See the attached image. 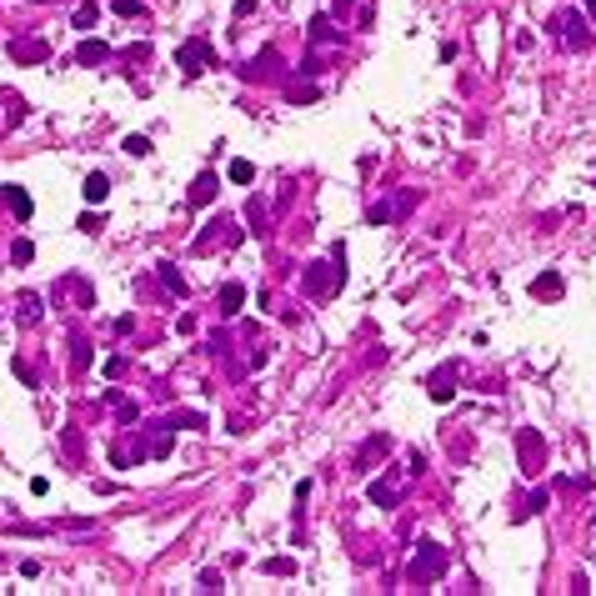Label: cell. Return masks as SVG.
Wrapping results in <instances>:
<instances>
[{
    "instance_id": "1",
    "label": "cell",
    "mask_w": 596,
    "mask_h": 596,
    "mask_svg": "<svg viewBox=\"0 0 596 596\" xmlns=\"http://www.w3.org/2000/svg\"><path fill=\"white\" fill-rule=\"evenodd\" d=\"M446 571V547H441V541H416V556H411V586H431V581H436Z\"/></svg>"
},
{
    "instance_id": "2",
    "label": "cell",
    "mask_w": 596,
    "mask_h": 596,
    "mask_svg": "<svg viewBox=\"0 0 596 596\" xmlns=\"http://www.w3.org/2000/svg\"><path fill=\"white\" fill-rule=\"evenodd\" d=\"M516 466H521V476H541L547 471V436H541L536 426H516Z\"/></svg>"
},
{
    "instance_id": "3",
    "label": "cell",
    "mask_w": 596,
    "mask_h": 596,
    "mask_svg": "<svg viewBox=\"0 0 596 596\" xmlns=\"http://www.w3.org/2000/svg\"><path fill=\"white\" fill-rule=\"evenodd\" d=\"M591 16L586 11H561V16H552V35L566 45V50H576V56H581V50H591V25H586Z\"/></svg>"
},
{
    "instance_id": "4",
    "label": "cell",
    "mask_w": 596,
    "mask_h": 596,
    "mask_svg": "<svg viewBox=\"0 0 596 596\" xmlns=\"http://www.w3.org/2000/svg\"><path fill=\"white\" fill-rule=\"evenodd\" d=\"M176 61H181L186 76H205V71L215 66V56H210V45H205V40H186V45L176 50Z\"/></svg>"
},
{
    "instance_id": "5",
    "label": "cell",
    "mask_w": 596,
    "mask_h": 596,
    "mask_svg": "<svg viewBox=\"0 0 596 596\" xmlns=\"http://www.w3.org/2000/svg\"><path fill=\"white\" fill-rule=\"evenodd\" d=\"M426 396L436 401V406H446V401L456 396V361H446L441 371H431V376H426Z\"/></svg>"
},
{
    "instance_id": "6",
    "label": "cell",
    "mask_w": 596,
    "mask_h": 596,
    "mask_svg": "<svg viewBox=\"0 0 596 596\" xmlns=\"http://www.w3.org/2000/svg\"><path fill=\"white\" fill-rule=\"evenodd\" d=\"M386 451H391V436H386V431H376V436L356 451V471H376V461H381Z\"/></svg>"
},
{
    "instance_id": "7",
    "label": "cell",
    "mask_w": 596,
    "mask_h": 596,
    "mask_svg": "<svg viewBox=\"0 0 596 596\" xmlns=\"http://www.w3.org/2000/svg\"><path fill=\"white\" fill-rule=\"evenodd\" d=\"M0 201L16 210V221H30V215H35V201H30L25 186H0Z\"/></svg>"
},
{
    "instance_id": "8",
    "label": "cell",
    "mask_w": 596,
    "mask_h": 596,
    "mask_svg": "<svg viewBox=\"0 0 596 596\" xmlns=\"http://www.w3.org/2000/svg\"><path fill=\"white\" fill-rule=\"evenodd\" d=\"M116 56V45H105V40H81L76 45V66H105Z\"/></svg>"
},
{
    "instance_id": "9",
    "label": "cell",
    "mask_w": 596,
    "mask_h": 596,
    "mask_svg": "<svg viewBox=\"0 0 596 596\" xmlns=\"http://www.w3.org/2000/svg\"><path fill=\"white\" fill-rule=\"evenodd\" d=\"M11 56L20 66H40V61H50V45L45 40H11Z\"/></svg>"
},
{
    "instance_id": "10",
    "label": "cell",
    "mask_w": 596,
    "mask_h": 596,
    "mask_svg": "<svg viewBox=\"0 0 596 596\" xmlns=\"http://www.w3.org/2000/svg\"><path fill=\"white\" fill-rule=\"evenodd\" d=\"M561 291H566V281L556 276V270H541V276L531 281V296H536V301H561Z\"/></svg>"
},
{
    "instance_id": "11",
    "label": "cell",
    "mask_w": 596,
    "mask_h": 596,
    "mask_svg": "<svg viewBox=\"0 0 596 596\" xmlns=\"http://www.w3.org/2000/svg\"><path fill=\"white\" fill-rule=\"evenodd\" d=\"M215 191H221L215 171H201V176L191 181V205H210V201H215Z\"/></svg>"
},
{
    "instance_id": "12",
    "label": "cell",
    "mask_w": 596,
    "mask_h": 596,
    "mask_svg": "<svg viewBox=\"0 0 596 596\" xmlns=\"http://www.w3.org/2000/svg\"><path fill=\"white\" fill-rule=\"evenodd\" d=\"M366 496H371V506H396V476H381V481H371L366 486Z\"/></svg>"
},
{
    "instance_id": "13",
    "label": "cell",
    "mask_w": 596,
    "mask_h": 596,
    "mask_svg": "<svg viewBox=\"0 0 596 596\" xmlns=\"http://www.w3.org/2000/svg\"><path fill=\"white\" fill-rule=\"evenodd\" d=\"M171 446H176V441H171V426H166V421H160L155 431H145V451H150V456L166 461V456H171Z\"/></svg>"
},
{
    "instance_id": "14",
    "label": "cell",
    "mask_w": 596,
    "mask_h": 596,
    "mask_svg": "<svg viewBox=\"0 0 596 596\" xmlns=\"http://www.w3.org/2000/svg\"><path fill=\"white\" fill-rule=\"evenodd\" d=\"M155 276H160V286H166L171 296H186V291H191V286H186V276H181L171 261H155Z\"/></svg>"
},
{
    "instance_id": "15",
    "label": "cell",
    "mask_w": 596,
    "mask_h": 596,
    "mask_svg": "<svg viewBox=\"0 0 596 596\" xmlns=\"http://www.w3.org/2000/svg\"><path fill=\"white\" fill-rule=\"evenodd\" d=\"M81 196H85L90 205H100L105 196H111V176H100V171H90V176H85V186H81Z\"/></svg>"
},
{
    "instance_id": "16",
    "label": "cell",
    "mask_w": 596,
    "mask_h": 596,
    "mask_svg": "<svg viewBox=\"0 0 596 596\" xmlns=\"http://www.w3.org/2000/svg\"><path fill=\"white\" fill-rule=\"evenodd\" d=\"M306 35H311V45H316V40H331V45H341V30H336V25H331L326 16H311Z\"/></svg>"
},
{
    "instance_id": "17",
    "label": "cell",
    "mask_w": 596,
    "mask_h": 596,
    "mask_svg": "<svg viewBox=\"0 0 596 596\" xmlns=\"http://www.w3.org/2000/svg\"><path fill=\"white\" fill-rule=\"evenodd\" d=\"M270 66H281V56H276V45H266L261 56H256V66L246 71V81H266V76H270Z\"/></svg>"
},
{
    "instance_id": "18",
    "label": "cell",
    "mask_w": 596,
    "mask_h": 596,
    "mask_svg": "<svg viewBox=\"0 0 596 596\" xmlns=\"http://www.w3.org/2000/svg\"><path fill=\"white\" fill-rule=\"evenodd\" d=\"M241 306H246V286H241V281H226V286H221V311L236 316Z\"/></svg>"
},
{
    "instance_id": "19",
    "label": "cell",
    "mask_w": 596,
    "mask_h": 596,
    "mask_svg": "<svg viewBox=\"0 0 596 596\" xmlns=\"http://www.w3.org/2000/svg\"><path fill=\"white\" fill-rule=\"evenodd\" d=\"M40 316H45V301H40L35 291H25V296H20V326H35Z\"/></svg>"
},
{
    "instance_id": "20",
    "label": "cell",
    "mask_w": 596,
    "mask_h": 596,
    "mask_svg": "<svg viewBox=\"0 0 596 596\" xmlns=\"http://www.w3.org/2000/svg\"><path fill=\"white\" fill-rule=\"evenodd\" d=\"M166 426H171V431H205V416H201V411H176Z\"/></svg>"
},
{
    "instance_id": "21",
    "label": "cell",
    "mask_w": 596,
    "mask_h": 596,
    "mask_svg": "<svg viewBox=\"0 0 596 596\" xmlns=\"http://www.w3.org/2000/svg\"><path fill=\"white\" fill-rule=\"evenodd\" d=\"M100 20V6H95V0H81V6H76V30H90Z\"/></svg>"
},
{
    "instance_id": "22",
    "label": "cell",
    "mask_w": 596,
    "mask_h": 596,
    "mask_svg": "<svg viewBox=\"0 0 596 596\" xmlns=\"http://www.w3.org/2000/svg\"><path fill=\"white\" fill-rule=\"evenodd\" d=\"M541 506H547V491H536V496H526V501H521V506L511 511V521H531V516H536Z\"/></svg>"
},
{
    "instance_id": "23",
    "label": "cell",
    "mask_w": 596,
    "mask_h": 596,
    "mask_svg": "<svg viewBox=\"0 0 596 596\" xmlns=\"http://www.w3.org/2000/svg\"><path fill=\"white\" fill-rule=\"evenodd\" d=\"M226 176H231L236 186H251V181H256V166H251V160H231V166H226Z\"/></svg>"
},
{
    "instance_id": "24",
    "label": "cell",
    "mask_w": 596,
    "mask_h": 596,
    "mask_svg": "<svg viewBox=\"0 0 596 596\" xmlns=\"http://www.w3.org/2000/svg\"><path fill=\"white\" fill-rule=\"evenodd\" d=\"M246 221H251V231H256V236H266V201H261V196L246 205Z\"/></svg>"
},
{
    "instance_id": "25",
    "label": "cell",
    "mask_w": 596,
    "mask_h": 596,
    "mask_svg": "<svg viewBox=\"0 0 596 596\" xmlns=\"http://www.w3.org/2000/svg\"><path fill=\"white\" fill-rule=\"evenodd\" d=\"M111 406H116V416H121V421H126V426H131V421H136V416H141V406H136V401H126V396H121V391H111Z\"/></svg>"
},
{
    "instance_id": "26",
    "label": "cell",
    "mask_w": 596,
    "mask_h": 596,
    "mask_svg": "<svg viewBox=\"0 0 596 596\" xmlns=\"http://www.w3.org/2000/svg\"><path fill=\"white\" fill-rule=\"evenodd\" d=\"M11 261H16V266H30V261H35V241H25V236H20V241L11 246Z\"/></svg>"
},
{
    "instance_id": "27",
    "label": "cell",
    "mask_w": 596,
    "mask_h": 596,
    "mask_svg": "<svg viewBox=\"0 0 596 596\" xmlns=\"http://www.w3.org/2000/svg\"><path fill=\"white\" fill-rule=\"evenodd\" d=\"M261 566H266L270 576H296V561H291V556H270V561H261Z\"/></svg>"
},
{
    "instance_id": "28",
    "label": "cell",
    "mask_w": 596,
    "mask_h": 596,
    "mask_svg": "<svg viewBox=\"0 0 596 596\" xmlns=\"http://www.w3.org/2000/svg\"><path fill=\"white\" fill-rule=\"evenodd\" d=\"M100 371H105V381H121V376H126V356H105Z\"/></svg>"
},
{
    "instance_id": "29",
    "label": "cell",
    "mask_w": 596,
    "mask_h": 596,
    "mask_svg": "<svg viewBox=\"0 0 596 596\" xmlns=\"http://www.w3.org/2000/svg\"><path fill=\"white\" fill-rule=\"evenodd\" d=\"M316 95H321L316 85H291V90H286V100H291V105H311Z\"/></svg>"
},
{
    "instance_id": "30",
    "label": "cell",
    "mask_w": 596,
    "mask_h": 596,
    "mask_svg": "<svg viewBox=\"0 0 596 596\" xmlns=\"http://www.w3.org/2000/svg\"><path fill=\"white\" fill-rule=\"evenodd\" d=\"M71 361H76V371H85V366H90V341L76 336V341H71Z\"/></svg>"
},
{
    "instance_id": "31",
    "label": "cell",
    "mask_w": 596,
    "mask_h": 596,
    "mask_svg": "<svg viewBox=\"0 0 596 596\" xmlns=\"http://www.w3.org/2000/svg\"><path fill=\"white\" fill-rule=\"evenodd\" d=\"M111 11H116V16H126V20L145 16V6H141V0H111Z\"/></svg>"
},
{
    "instance_id": "32",
    "label": "cell",
    "mask_w": 596,
    "mask_h": 596,
    "mask_svg": "<svg viewBox=\"0 0 596 596\" xmlns=\"http://www.w3.org/2000/svg\"><path fill=\"white\" fill-rule=\"evenodd\" d=\"M126 155H150V136H126Z\"/></svg>"
},
{
    "instance_id": "33",
    "label": "cell",
    "mask_w": 596,
    "mask_h": 596,
    "mask_svg": "<svg viewBox=\"0 0 596 596\" xmlns=\"http://www.w3.org/2000/svg\"><path fill=\"white\" fill-rule=\"evenodd\" d=\"M121 61H150V45H126Z\"/></svg>"
},
{
    "instance_id": "34",
    "label": "cell",
    "mask_w": 596,
    "mask_h": 596,
    "mask_svg": "<svg viewBox=\"0 0 596 596\" xmlns=\"http://www.w3.org/2000/svg\"><path fill=\"white\" fill-rule=\"evenodd\" d=\"M81 231H85V236H100V215H95V210L81 215Z\"/></svg>"
},
{
    "instance_id": "35",
    "label": "cell",
    "mask_w": 596,
    "mask_h": 596,
    "mask_svg": "<svg viewBox=\"0 0 596 596\" xmlns=\"http://www.w3.org/2000/svg\"><path fill=\"white\" fill-rule=\"evenodd\" d=\"M201 591H226V586H221V571H201Z\"/></svg>"
},
{
    "instance_id": "36",
    "label": "cell",
    "mask_w": 596,
    "mask_h": 596,
    "mask_svg": "<svg viewBox=\"0 0 596 596\" xmlns=\"http://www.w3.org/2000/svg\"><path fill=\"white\" fill-rule=\"evenodd\" d=\"M391 221V205H371V226H386Z\"/></svg>"
},
{
    "instance_id": "37",
    "label": "cell",
    "mask_w": 596,
    "mask_h": 596,
    "mask_svg": "<svg viewBox=\"0 0 596 596\" xmlns=\"http://www.w3.org/2000/svg\"><path fill=\"white\" fill-rule=\"evenodd\" d=\"M20 576H30V581H35V576H40V561H35V556H25V561H20Z\"/></svg>"
},
{
    "instance_id": "38",
    "label": "cell",
    "mask_w": 596,
    "mask_h": 596,
    "mask_svg": "<svg viewBox=\"0 0 596 596\" xmlns=\"http://www.w3.org/2000/svg\"><path fill=\"white\" fill-rule=\"evenodd\" d=\"M581 11H586V16H591V20H596V0H581Z\"/></svg>"
},
{
    "instance_id": "39",
    "label": "cell",
    "mask_w": 596,
    "mask_h": 596,
    "mask_svg": "<svg viewBox=\"0 0 596 596\" xmlns=\"http://www.w3.org/2000/svg\"><path fill=\"white\" fill-rule=\"evenodd\" d=\"M351 6H356V0H336V11H341V16H346V11H351Z\"/></svg>"
},
{
    "instance_id": "40",
    "label": "cell",
    "mask_w": 596,
    "mask_h": 596,
    "mask_svg": "<svg viewBox=\"0 0 596 596\" xmlns=\"http://www.w3.org/2000/svg\"><path fill=\"white\" fill-rule=\"evenodd\" d=\"M591 556H596V547H591Z\"/></svg>"
}]
</instances>
